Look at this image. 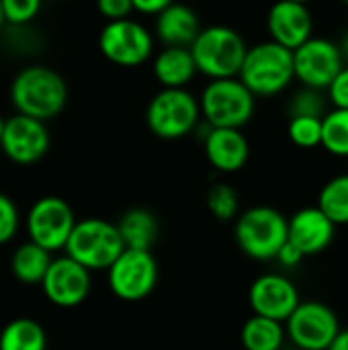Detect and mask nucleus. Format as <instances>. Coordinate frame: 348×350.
I'll return each mask as SVG.
<instances>
[{
	"label": "nucleus",
	"mask_w": 348,
	"mask_h": 350,
	"mask_svg": "<svg viewBox=\"0 0 348 350\" xmlns=\"http://www.w3.org/2000/svg\"><path fill=\"white\" fill-rule=\"evenodd\" d=\"M10 100L18 115L39 121L57 117L68 103V84L47 66H27L10 82Z\"/></svg>",
	"instance_id": "f257e3e1"
},
{
	"label": "nucleus",
	"mask_w": 348,
	"mask_h": 350,
	"mask_svg": "<svg viewBox=\"0 0 348 350\" xmlns=\"http://www.w3.org/2000/svg\"><path fill=\"white\" fill-rule=\"evenodd\" d=\"M289 219L269 205H256L238 215L234 238L238 248L252 260H275L287 244Z\"/></svg>",
	"instance_id": "f03ea898"
},
{
	"label": "nucleus",
	"mask_w": 348,
	"mask_h": 350,
	"mask_svg": "<svg viewBox=\"0 0 348 350\" xmlns=\"http://www.w3.org/2000/svg\"><path fill=\"white\" fill-rule=\"evenodd\" d=\"M197 70L211 80L238 78L248 53L244 37L226 25L203 27L191 47Z\"/></svg>",
	"instance_id": "7ed1b4c3"
},
{
	"label": "nucleus",
	"mask_w": 348,
	"mask_h": 350,
	"mask_svg": "<svg viewBox=\"0 0 348 350\" xmlns=\"http://www.w3.org/2000/svg\"><path fill=\"white\" fill-rule=\"evenodd\" d=\"M238 78L254 96H277L295 80L293 51L271 39L256 43L248 47Z\"/></svg>",
	"instance_id": "20e7f679"
},
{
	"label": "nucleus",
	"mask_w": 348,
	"mask_h": 350,
	"mask_svg": "<svg viewBox=\"0 0 348 350\" xmlns=\"http://www.w3.org/2000/svg\"><path fill=\"white\" fill-rule=\"evenodd\" d=\"M125 244L121 240L117 224L101 217H86L76 224L66 244V256L92 271H109L123 254Z\"/></svg>",
	"instance_id": "39448f33"
},
{
	"label": "nucleus",
	"mask_w": 348,
	"mask_h": 350,
	"mask_svg": "<svg viewBox=\"0 0 348 350\" xmlns=\"http://www.w3.org/2000/svg\"><path fill=\"white\" fill-rule=\"evenodd\" d=\"M201 117L213 129H242L254 115L256 96L240 78L211 80L199 96Z\"/></svg>",
	"instance_id": "423d86ee"
},
{
	"label": "nucleus",
	"mask_w": 348,
	"mask_h": 350,
	"mask_svg": "<svg viewBox=\"0 0 348 350\" xmlns=\"http://www.w3.org/2000/svg\"><path fill=\"white\" fill-rule=\"evenodd\" d=\"M201 119L199 98L187 88H162L152 96L146 111V123L160 139H180L197 131Z\"/></svg>",
	"instance_id": "0eeeda50"
},
{
	"label": "nucleus",
	"mask_w": 348,
	"mask_h": 350,
	"mask_svg": "<svg viewBox=\"0 0 348 350\" xmlns=\"http://www.w3.org/2000/svg\"><path fill=\"white\" fill-rule=\"evenodd\" d=\"M76 224L78 221L70 203L55 195L39 197L27 213L29 240L47 252L66 250Z\"/></svg>",
	"instance_id": "6e6552de"
},
{
	"label": "nucleus",
	"mask_w": 348,
	"mask_h": 350,
	"mask_svg": "<svg viewBox=\"0 0 348 350\" xmlns=\"http://www.w3.org/2000/svg\"><path fill=\"white\" fill-rule=\"evenodd\" d=\"M98 49L115 66L137 68L154 53V37L142 23L133 18L113 21L101 29Z\"/></svg>",
	"instance_id": "1a4fd4ad"
},
{
	"label": "nucleus",
	"mask_w": 348,
	"mask_h": 350,
	"mask_svg": "<svg viewBox=\"0 0 348 350\" xmlns=\"http://www.w3.org/2000/svg\"><path fill=\"white\" fill-rule=\"evenodd\" d=\"M109 289L123 301H142L152 295L158 283V262L148 250H129L107 271Z\"/></svg>",
	"instance_id": "9d476101"
},
{
	"label": "nucleus",
	"mask_w": 348,
	"mask_h": 350,
	"mask_svg": "<svg viewBox=\"0 0 348 350\" xmlns=\"http://www.w3.org/2000/svg\"><path fill=\"white\" fill-rule=\"evenodd\" d=\"M340 330L334 310L322 301H302L285 322L287 338L299 350H328Z\"/></svg>",
	"instance_id": "9b49d317"
},
{
	"label": "nucleus",
	"mask_w": 348,
	"mask_h": 350,
	"mask_svg": "<svg viewBox=\"0 0 348 350\" xmlns=\"http://www.w3.org/2000/svg\"><path fill=\"white\" fill-rule=\"evenodd\" d=\"M293 68L302 86L324 92L343 72L345 59L338 43L324 37H312L293 51Z\"/></svg>",
	"instance_id": "f8f14e48"
},
{
	"label": "nucleus",
	"mask_w": 348,
	"mask_h": 350,
	"mask_svg": "<svg viewBox=\"0 0 348 350\" xmlns=\"http://www.w3.org/2000/svg\"><path fill=\"white\" fill-rule=\"evenodd\" d=\"M51 137L47 125L27 115H12L6 119L0 148L8 160L21 166L39 162L49 150Z\"/></svg>",
	"instance_id": "ddd939ff"
},
{
	"label": "nucleus",
	"mask_w": 348,
	"mask_h": 350,
	"mask_svg": "<svg viewBox=\"0 0 348 350\" xmlns=\"http://www.w3.org/2000/svg\"><path fill=\"white\" fill-rule=\"evenodd\" d=\"M248 304L254 316L285 324L299 308V289L283 275L267 273L254 279L248 289Z\"/></svg>",
	"instance_id": "4468645a"
},
{
	"label": "nucleus",
	"mask_w": 348,
	"mask_h": 350,
	"mask_svg": "<svg viewBox=\"0 0 348 350\" xmlns=\"http://www.w3.org/2000/svg\"><path fill=\"white\" fill-rule=\"evenodd\" d=\"M41 287L51 304L59 308H76L88 297L92 279L88 269L64 254L53 258Z\"/></svg>",
	"instance_id": "2eb2a0df"
},
{
	"label": "nucleus",
	"mask_w": 348,
	"mask_h": 350,
	"mask_svg": "<svg viewBox=\"0 0 348 350\" xmlns=\"http://www.w3.org/2000/svg\"><path fill=\"white\" fill-rule=\"evenodd\" d=\"M267 29L271 41L295 51L314 37V14L304 2H279L269 10Z\"/></svg>",
	"instance_id": "dca6fc26"
},
{
	"label": "nucleus",
	"mask_w": 348,
	"mask_h": 350,
	"mask_svg": "<svg viewBox=\"0 0 348 350\" xmlns=\"http://www.w3.org/2000/svg\"><path fill=\"white\" fill-rule=\"evenodd\" d=\"M334 232L336 226L318 207H304L289 219L287 242H291L308 258L324 252L332 244Z\"/></svg>",
	"instance_id": "f3484780"
},
{
	"label": "nucleus",
	"mask_w": 348,
	"mask_h": 350,
	"mask_svg": "<svg viewBox=\"0 0 348 350\" xmlns=\"http://www.w3.org/2000/svg\"><path fill=\"white\" fill-rule=\"evenodd\" d=\"M203 146L207 162L219 172L232 174L248 164L250 142L242 129H211Z\"/></svg>",
	"instance_id": "a211bd4d"
},
{
	"label": "nucleus",
	"mask_w": 348,
	"mask_h": 350,
	"mask_svg": "<svg viewBox=\"0 0 348 350\" xmlns=\"http://www.w3.org/2000/svg\"><path fill=\"white\" fill-rule=\"evenodd\" d=\"M203 31L199 14L187 4L170 2L166 10L156 18V35L164 47H187L191 49Z\"/></svg>",
	"instance_id": "6ab92c4d"
},
{
	"label": "nucleus",
	"mask_w": 348,
	"mask_h": 350,
	"mask_svg": "<svg viewBox=\"0 0 348 350\" xmlns=\"http://www.w3.org/2000/svg\"><path fill=\"white\" fill-rule=\"evenodd\" d=\"M154 78L162 88H187V84L195 78L197 64L187 47H164L152 64Z\"/></svg>",
	"instance_id": "aec40b11"
},
{
	"label": "nucleus",
	"mask_w": 348,
	"mask_h": 350,
	"mask_svg": "<svg viewBox=\"0 0 348 350\" xmlns=\"http://www.w3.org/2000/svg\"><path fill=\"white\" fill-rule=\"evenodd\" d=\"M121 240L125 248L129 250H148L152 252V246L158 238V219L150 209L133 207L121 215L117 221Z\"/></svg>",
	"instance_id": "412c9836"
},
{
	"label": "nucleus",
	"mask_w": 348,
	"mask_h": 350,
	"mask_svg": "<svg viewBox=\"0 0 348 350\" xmlns=\"http://www.w3.org/2000/svg\"><path fill=\"white\" fill-rule=\"evenodd\" d=\"M53 258L51 252L37 246L35 242H23L14 248L10 256V271L12 275L27 285H41Z\"/></svg>",
	"instance_id": "4be33fe9"
},
{
	"label": "nucleus",
	"mask_w": 348,
	"mask_h": 350,
	"mask_svg": "<svg viewBox=\"0 0 348 350\" xmlns=\"http://www.w3.org/2000/svg\"><path fill=\"white\" fill-rule=\"evenodd\" d=\"M285 340V324L254 314L244 322L240 332V342L244 350H281Z\"/></svg>",
	"instance_id": "5701e85b"
},
{
	"label": "nucleus",
	"mask_w": 348,
	"mask_h": 350,
	"mask_svg": "<svg viewBox=\"0 0 348 350\" xmlns=\"http://www.w3.org/2000/svg\"><path fill=\"white\" fill-rule=\"evenodd\" d=\"M0 350H47L45 328L31 318L10 320L0 332Z\"/></svg>",
	"instance_id": "b1692460"
},
{
	"label": "nucleus",
	"mask_w": 348,
	"mask_h": 350,
	"mask_svg": "<svg viewBox=\"0 0 348 350\" xmlns=\"http://www.w3.org/2000/svg\"><path fill=\"white\" fill-rule=\"evenodd\" d=\"M334 226H347L348 224V172L330 178L320 195L316 205Z\"/></svg>",
	"instance_id": "393cba45"
},
{
	"label": "nucleus",
	"mask_w": 348,
	"mask_h": 350,
	"mask_svg": "<svg viewBox=\"0 0 348 350\" xmlns=\"http://www.w3.org/2000/svg\"><path fill=\"white\" fill-rule=\"evenodd\" d=\"M322 148L332 156L348 158V111L332 109L322 119Z\"/></svg>",
	"instance_id": "a878e982"
},
{
	"label": "nucleus",
	"mask_w": 348,
	"mask_h": 350,
	"mask_svg": "<svg viewBox=\"0 0 348 350\" xmlns=\"http://www.w3.org/2000/svg\"><path fill=\"white\" fill-rule=\"evenodd\" d=\"M238 193L232 185L217 183L207 193V209L209 213L219 221H232L238 219Z\"/></svg>",
	"instance_id": "bb28decb"
},
{
	"label": "nucleus",
	"mask_w": 348,
	"mask_h": 350,
	"mask_svg": "<svg viewBox=\"0 0 348 350\" xmlns=\"http://www.w3.org/2000/svg\"><path fill=\"white\" fill-rule=\"evenodd\" d=\"M326 96L322 90L306 88L302 86L289 100V115L293 117H314L324 119L326 117Z\"/></svg>",
	"instance_id": "cd10ccee"
},
{
	"label": "nucleus",
	"mask_w": 348,
	"mask_h": 350,
	"mask_svg": "<svg viewBox=\"0 0 348 350\" xmlns=\"http://www.w3.org/2000/svg\"><path fill=\"white\" fill-rule=\"evenodd\" d=\"M289 139L297 148H318L322 146V119L314 117H293L287 125Z\"/></svg>",
	"instance_id": "c85d7f7f"
},
{
	"label": "nucleus",
	"mask_w": 348,
	"mask_h": 350,
	"mask_svg": "<svg viewBox=\"0 0 348 350\" xmlns=\"http://www.w3.org/2000/svg\"><path fill=\"white\" fill-rule=\"evenodd\" d=\"M18 224H21V215L14 201L8 195L0 193V244L14 238Z\"/></svg>",
	"instance_id": "c756f323"
},
{
	"label": "nucleus",
	"mask_w": 348,
	"mask_h": 350,
	"mask_svg": "<svg viewBox=\"0 0 348 350\" xmlns=\"http://www.w3.org/2000/svg\"><path fill=\"white\" fill-rule=\"evenodd\" d=\"M4 18L12 25L29 23L41 8L39 0H2Z\"/></svg>",
	"instance_id": "7c9ffc66"
},
{
	"label": "nucleus",
	"mask_w": 348,
	"mask_h": 350,
	"mask_svg": "<svg viewBox=\"0 0 348 350\" xmlns=\"http://www.w3.org/2000/svg\"><path fill=\"white\" fill-rule=\"evenodd\" d=\"M98 12L107 18V23L131 18L133 0H101L98 2Z\"/></svg>",
	"instance_id": "2f4dec72"
},
{
	"label": "nucleus",
	"mask_w": 348,
	"mask_h": 350,
	"mask_svg": "<svg viewBox=\"0 0 348 350\" xmlns=\"http://www.w3.org/2000/svg\"><path fill=\"white\" fill-rule=\"evenodd\" d=\"M326 92H328V98L334 105V109L348 111V66L343 68V72L334 78V82L330 84V88Z\"/></svg>",
	"instance_id": "473e14b6"
},
{
	"label": "nucleus",
	"mask_w": 348,
	"mask_h": 350,
	"mask_svg": "<svg viewBox=\"0 0 348 350\" xmlns=\"http://www.w3.org/2000/svg\"><path fill=\"white\" fill-rule=\"evenodd\" d=\"M168 4H170L168 0H133V12L158 18Z\"/></svg>",
	"instance_id": "72a5a7b5"
},
{
	"label": "nucleus",
	"mask_w": 348,
	"mask_h": 350,
	"mask_svg": "<svg viewBox=\"0 0 348 350\" xmlns=\"http://www.w3.org/2000/svg\"><path fill=\"white\" fill-rule=\"evenodd\" d=\"M304 254L291 244V242H287L283 248H281V252H279V256H277V260L285 267V269H293V267H299L302 262H304Z\"/></svg>",
	"instance_id": "f704fd0d"
},
{
	"label": "nucleus",
	"mask_w": 348,
	"mask_h": 350,
	"mask_svg": "<svg viewBox=\"0 0 348 350\" xmlns=\"http://www.w3.org/2000/svg\"><path fill=\"white\" fill-rule=\"evenodd\" d=\"M328 350H348V328L338 332V336L334 338V342L330 345Z\"/></svg>",
	"instance_id": "c9c22d12"
},
{
	"label": "nucleus",
	"mask_w": 348,
	"mask_h": 350,
	"mask_svg": "<svg viewBox=\"0 0 348 350\" xmlns=\"http://www.w3.org/2000/svg\"><path fill=\"white\" fill-rule=\"evenodd\" d=\"M338 47H340V53H343V59H345V66H348V31L345 33V37H343V41L338 43Z\"/></svg>",
	"instance_id": "e433bc0d"
},
{
	"label": "nucleus",
	"mask_w": 348,
	"mask_h": 350,
	"mask_svg": "<svg viewBox=\"0 0 348 350\" xmlns=\"http://www.w3.org/2000/svg\"><path fill=\"white\" fill-rule=\"evenodd\" d=\"M4 125H6V119L0 117V142H2V133H4Z\"/></svg>",
	"instance_id": "4c0bfd02"
},
{
	"label": "nucleus",
	"mask_w": 348,
	"mask_h": 350,
	"mask_svg": "<svg viewBox=\"0 0 348 350\" xmlns=\"http://www.w3.org/2000/svg\"><path fill=\"white\" fill-rule=\"evenodd\" d=\"M6 18H4V8H2V0H0V25L4 23Z\"/></svg>",
	"instance_id": "58836bf2"
},
{
	"label": "nucleus",
	"mask_w": 348,
	"mask_h": 350,
	"mask_svg": "<svg viewBox=\"0 0 348 350\" xmlns=\"http://www.w3.org/2000/svg\"><path fill=\"white\" fill-rule=\"evenodd\" d=\"M347 6H348V2H347Z\"/></svg>",
	"instance_id": "ea45409f"
},
{
	"label": "nucleus",
	"mask_w": 348,
	"mask_h": 350,
	"mask_svg": "<svg viewBox=\"0 0 348 350\" xmlns=\"http://www.w3.org/2000/svg\"><path fill=\"white\" fill-rule=\"evenodd\" d=\"M347 160H348V158H347Z\"/></svg>",
	"instance_id": "a19ab883"
}]
</instances>
